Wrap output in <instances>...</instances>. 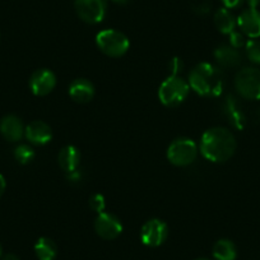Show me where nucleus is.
I'll return each mask as SVG.
<instances>
[{"label": "nucleus", "mask_w": 260, "mask_h": 260, "mask_svg": "<svg viewBox=\"0 0 260 260\" xmlns=\"http://www.w3.org/2000/svg\"><path fill=\"white\" fill-rule=\"evenodd\" d=\"M6 186H7L6 179H4L3 175H0V197L3 195L4 190H6Z\"/></svg>", "instance_id": "29"}, {"label": "nucleus", "mask_w": 260, "mask_h": 260, "mask_svg": "<svg viewBox=\"0 0 260 260\" xmlns=\"http://www.w3.org/2000/svg\"><path fill=\"white\" fill-rule=\"evenodd\" d=\"M246 55L250 61L260 65V41L256 39H250L246 41Z\"/></svg>", "instance_id": "22"}, {"label": "nucleus", "mask_w": 260, "mask_h": 260, "mask_svg": "<svg viewBox=\"0 0 260 260\" xmlns=\"http://www.w3.org/2000/svg\"><path fill=\"white\" fill-rule=\"evenodd\" d=\"M235 87L246 100H260V69L244 68L235 77Z\"/></svg>", "instance_id": "5"}, {"label": "nucleus", "mask_w": 260, "mask_h": 260, "mask_svg": "<svg viewBox=\"0 0 260 260\" xmlns=\"http://www.w3.org/2000/svg\"><path fill=\"white\" fill-rule=\"evenodd\" d=\"M74 7L82 21L96 24L106 16L107 0H74Z\"/></svg>", "instance_id": "7"}, {"label": "nucleus", "mask_w": 260, "mask_h": 260, "mask_svg": "<svg viewBox=\"0 0 260 260\" xmlns=\"http://www.w3.org/2000/svg\"><path fill=\"white\" fill-rule=\"evenodd\" d=\"M214 24H216L217 29L221 34L230 35L235 31V27L237 24V19L232 16L230 9L221 8L216 12L214 14Z\"/></svg>", "instance_id": "18"}, {"label": "nucleus", "mask_w": 260, "mask_h": 260, "mask_svg": "<svg viewBox=\"0 0 260 260\" xmlns=\"http://www.w3.org/2000/svg\"><path fill=\"white\" fill-rule=\"evenodd\" d=\"M198 147L189 138H179L170 144L167 149V158L175 166H189L197 158Z\"/></svg>", "instance_id": "6"}, {"label": "nucleus", "mask_w": 260, "mask_h": 260, "mask_svg": "<svg viewBox=\"0 0 260 260\" xmlns=\"http://www.w3.org/2000/svg\"><path fill=\"white\" fill-rule=\"evenodd\" d=\"M89 207L93 212L96 213H102L105 211V207H106V203H105V198L102 194H94L92 195V198L89 199Z\"/></svg>", "instance_id": "23"}, {"label": "nucleus", "mask_w": 260, "mask_h": 260, "mask_svg": "<svg viewBox=\"0 0 260 260\" xmlns=\"http://www.w3.org/2000/svg\"><path fill=\"white\" fill-rule=\"evenodd\" d=\"M112 2H114V3H116V4H126L129 0H112Z\"/></svg>", "instance_id": "31"}, {"label": "nucleus", "mask_w": 260, "mask_h": 260, "mask_svg": "<svg viewBox=\"0 0 260 260\" xmlns=\"http://www.w3.org/2000/svg\"><path fill=\"white\" fill-rule=\"evenodd\" d=\"M213 256L216 260H235L237 256L236 246L231 240H218L213 246Z\"/></svg>", "instance_id": "20"}, {"label": "nucleus", "mask_w": 260, "mask_h": 260, "mask_svg": "<svg viewBox=\"0 0 260 260\" xmlns=\"http://www.w3.org/2000/svg\"><path fill=\"white\" fill-rule=\"evenodd\" d=\"M214 57L217 62L223 68H235L241 62V55L239 50L231 45H222L214 51Z\"/></svg>", "instance_id": "17"}, {"label": "nucleus", "mask_w": 260, "mask_h": 260, "mask_svg": "<svg viewBox=\"0 0 260 260\" xmlns=\"http://www.w3.org/2000/svg\"><path fill=\"white\" fill-rule=\"evenodd\" d=\"M246 2H247V6H249V8L257 9V7L260 6V0H246Z\"/></svg>", "instance_id": "28"}, {"label": "nucleus", "mask_w": 260, "mask_h": 260, "mask_svg": "<svg viewBox=\"0 0 260 260\" xmlns=\"http://www.w3.org/2000/svg\"><path fill=\"white\" fill-rule=\"evenodd\" d=\"M94 230L102 239L114 240L122 232V224L116 216L102 212L94 221Z\"/></svg>", "instance_id": "9"}, {"label": "nucleus", "mask_w": 260, "mask_h": 260, "mask_svg": "<svg viewBox=\"0 0 260 260\" xmlns=\"http://www.w3.org/2000/svg\"><path fill=\"white\" fill-rule=\"evenodd\" d=\"M24 136L31 143L36 146H44L52 139V130L46 122L36 120L27 125L24 129Z\"/></svg>", "instance_id": "12"}, {"label": "nucleus", "mask_w": 260, "mask_h": 260, "mask_svg": "<svg viewBox=\"0 0 260 260\" xmlns=\"http://www.w3.org/2000/svg\"><path fill=\"white\" fill-rule=\"evenodd\" d=\"M221 2L223 3L224 8L226 9H235V8H239L244 0H221Z\"/></svg>", "instance_id": "27"}, {"label": "nucleus", "mask_w": 260, "mask_h": 260, "mask_svg": "<svg viewBox=\"0 0 260 260\" xmlns=\"http://www.w3.org/2000/svg\"><path fill=\"white\" fill-rule=\"evenodd\" d=\"M195 260H209V259H207V257H198V259H195Z\"/></svg>", "instance_id": "33"}, {"label": "nucleus", "mask_w": 260, "mask_h": 260, "mask_svg": "<svg viewBox=\"0 0 260 260\" xmlns=\"http://www.w3.org/2000/svg\"><path fill=\"white\" fill-rule=\"evenodd\" d=\"M57 161H59L60 167L67 174H71V172L78 170L79 162H81V153H79L77 147L67 146L60 151Z\"/></svg>", "instance_id": "16"}, {"label": "nucleus", "mask_w": 260, "mask_h": 260, "mask_svg": "<svg viewBox=\"0 0 260 260\" xmlns=\"http://www.w3.org/2000/svg\"><path fill=\"white\" fill-rule=\"evenodd\" d=\"M169 236V227L161 219H149L143 224L141 231V240L146 246L158 247Z\"/></svg>", "instance_id": "8"}, {"label": "nucleus", "mask_w": 260, "mask_h": 260, "mask_svg": "<svg viewBox=\"0 0 260 260\" xmlns=\"http://www.w3.org/2000/svg\"><path fill=\"white\" fill-rule=\"evenodd\" d=\"M201 151L204 158L214 164H223L234 156L236 139L226 127H212L202 137Z\"/></svg>", "instance_id": "1"}, {"label": "nucleus", "mask_w": 260, "mask_h": 260, "mask_svg": "<svg viewBox=\"0 0 260 260\" xmlns=\"http://www.w3.org/2000/svg\"><path fill=\"white\" fill-rule=\"evenodd\" d=\"M14 157H16V159L21 165H27L34 161L35 151L31 147L27 146V144H21L14 151Z\"/></svg>", "instance_id": "21"}, {"label": "nucleus", "mask_w": 260, "mask_h": 260, "mask_svg": "<svg viewBox=\"0 0 260 260\" xmlns=\"http://www.w3.org/2000/svg\"><path fill=\"white\" fill-rule=\"evenodd\" d=\"M182 67H184V64H182V61L179 57H172L169 62V68L170 72H171V76H177V74L182 71Z\"/></svg>", "instance_id": "25"}, {"label": "nucleus", "mask_w": 260, "mask_h": 260, "mask_svg": "<svg viewBox=\"0 0 260 260\" xmlns=\"http://www.w3.org/2000/svg\"><path fill=\"white\" fill-rule=\"evenodd\" d=\"M96 44L105 55L120 57L129 50L130 42L122 32L116 29H104L96 36Z\"/></svg>", "instance_id": "4"}, {"label": "nucleus", "mask_w": 260, "mask_h": 260, "mask_svg": "<svg viewBox=\"0 0 260 260\" xmlns=\"http://www.w3.org/2000/svg\"><path fill=\"white\" fill-rule=\"evenodd\" d=\"M3 260H19V257L14 254H7L3 256Z\"/></svg>", "instance_id": "30"}, {"label": "nucleus", "mask_w": 260, "mask_h": 260, "mask_svg": "<svg viewBox=\"0 0 260 260\" xmlns=\"http://www.w3.org/2000/svg\"><path fill=\"white\" fill-rule=\"evenodd\" d=\"M0 133L7 141L17 142L23 137L24 126L16 115H8L0 121Z\"/></svg>", "instance_id": "13"}, {"label": "nucleus", "mask_w": 260, "mask_h": 260, "mask_svg": "<svg viewBox=\"0 0 260 260\" xmlns=\"http://www.w3.org/2000/svg\"><path fill=\"white\" fill-rule=\"evenodd\" d=\"M194 11L199 14H206L209 12V4L207 0H198L194 3Z\"/></svg>", "instance_id": "26"}, {"label": "nucleus", "mask_w": 260, "mask_h": 260, "mask_svg": "<svg viewBox=\"0 0 260 260\" xmlns=\"http://www.w3.org/2000/svg\"><path fill=\"white\" fill-rule=\"evenodd\" d=\"M189 86L199 96L217 97L223 89V74L214 65L201 62L190 72Z\"/></svg>", "instance_id": "2"}, {"label": "nucleus", "mask_w": 260, "mask_h": 260, "mask_svg": "<svg viewBox=\"0 0 260 260\" xmlns=\"http://www.w3.org/2000/svg\"><path fill=\"white\" fill-rule=\"evenodd\" d=\"M190 86L179 76H170L165 79L158 89V99L165 106L176 107L186 100Z\"/></svg>", "instance_id": "3"}, {"label": "nucleus", "mask_w": 260, "mask_h": 260, "mask_svg": "<svg viewBox=\"0 0 260 260\" xmlns=\"http://www.w3.org/2000/svg\"><path fill=\"white\" fill-rule=\"evenodd\" d=\"M56 86V77L49 69H39L29 79V88L36 96H46Z\"/></svg>", "instance_id": "10"}, {"label": "nucleus", "mask_w": 260, "mask_h": 260, "mask_svg": "<svg viewBox=\"0 0 260 260\" xmlns=\"http://www.w3.org/2000/svg\"><path fill=\"white\" fill-rule=\"evenodd\" d=\"M35 252L39 260H55L57 255V246L49 237H41L35 245Z\"/></svg>", "instance_id": "19"}, {"label": "nucleus", "mask_w": 260, "mask_h": 260, "mask_svg": "<svg viewBox=\"0 0 260 260\" xmlns=\"http://www.w3.org/2000/svg\"><path fill=\"white\" fill-rule=\"evenodd\" d=\"M2 255H3V249H2V245H0V257H2Z\"/></svg>", "instance_id": "32"}, {"label": "nucleus", "mask_w": 260, "mask_h": 260, "mask_svg": "<svg viewBox=\"0 0 260 260\" xmlns=\"http://www.w3.org/2000/svg\"><path fill=\"white\" fill-rule=\"evenodd\" d=\"M237 26L245 36L250 39L260 37V12L247 8L237 17Z\"/></svg>", "instance_id": "11"}, {"label": "nucleus", "mask_w": 260, "mask_h": 260, "mask_svg": "<svg viewBox=\"0 0 260 260\" xmlns=\"http://www.w3.org/2000/svg\"><path fill=\"white\" fill-rule=\"evenodd\" d=\"M230 44L235 49H240V47L245 46L246 41H245L244 34H240V32L234 31L232 34H230Z\"/></svg>", "instance_id": "24"}, {"label": "nucleus", "mask_w": 260, "mask_h": 260, "mask_svg": "<svg viewBox=\"0 0 260 260\" xmlns=\"http://www.w3.org/2000/svg\"><path fill=\"white\" fill-rule=\"evenodd\" d=\"M69 96L78 104H87L94 96V87L88 79L78 78L72 82L69 87Z\"/></svg>", "instance_id": "14"}, {"label": "nucleus", "mask_w": 260, "mask_h": 260, "mask_svg": "<svg viewBox=\"0 0 260 260\" xmlns=\"http://www.w3.org/2000/svg\"><path fill=\"white\" fill-rule=\"evenodd\" d=\"M224 114H226L227 119L232 126L239 130L244 129L245 124H246V117L242 111L241 105L235 97H227L226 102H224Z\"/></svg>", "instance_id": "15"}]
</instances>
